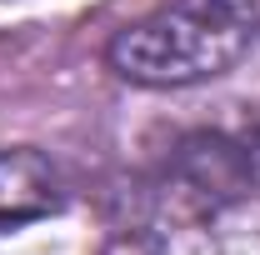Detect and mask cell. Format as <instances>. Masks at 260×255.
Returning a JSON list of instances; mask_svg holds the SVG:
<instances>
[{
    "label": "cell",
    "mask_w": 260,
    "mask_h": 255,
    "mask_svg": "<svg viewBox=\"0 0 260 255\" xmlns=\"http://www.w3.org/2000/svg\"><path fill=\"white\" fill-rule=\"evenodd\" d=\"M175 190L190 195L200 210H215L235 195L260 190V115L235 130H200L175 145L170 155Z\"/></svg>",
    "instance_id": "obj_2"
},
{
    "label": "cell",
    "mask_w": 260,
    "mask_h": 255,
    "mask_svg": "<svg viewBox=\"0 0 260 255\" xmlns=\"http://www.w3.org/2000/svg\"><path fill=\"white\" fill-rule=\"evenodd\" d=\"M260 45V0H165L105 45L110 70L145 90H185L225 75Z\"/></svg>",
    "instance_id": "obj_1"
},
{
    "label": "cell",
    "mask_w": 260,
    "mask_h": 255,
    "mask_svg": "<svg viewBox=\"0 0 260 255\" xmlns=\"http://www.w3.org/2000/svg\"><path fill=\"white\" fill-rule=\"evenodd\" d=\"M60 200H65L60 170L40 150H30V145L0 150V225L40 220V215L60 210Z\"/></svg>",
    "instance_id": "obj_3"
}]
</instances>
